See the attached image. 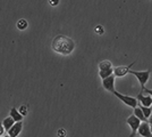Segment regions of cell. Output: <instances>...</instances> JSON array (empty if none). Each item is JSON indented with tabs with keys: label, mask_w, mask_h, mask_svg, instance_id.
I'll return each mask as SVG.
<instances>
[{
	"label": "cell",
	"mask_w": 152,
	"mask_h": 137,
	"mask_svg": "<svg viewBox=\"0 0 152 137\" xmlns=\"http://www.w3.org/2000/svg\"><path fill=\"white\" fill-rule=\"evenodd\" d=\"M111 69H114V67H113V63L110 61L104 59L99 63V71H106V70H111Z\"/></svg>",
	"instance_id": "12"
},
{
	"label": "cell",
	"mask_w": 152,
	"mask_h": 137,
	"mask_svg": "<svg viewBox=\"0 0 152 137\" xmlns=\"http://www.w3.org/2000/svg\"><path fill=\"white\" fill-rule=\"evenodd\" d=\"M9 116L13 118L14 120H15V122H18V121H23V116L20 114V112L15 107L13 106L12 109H10V112H9Z\"/></svg>",
	"instance_id": "10"
},
{
	"label": "cell",
	"mask_w": 152,
	"mask_h": 137,
	"mask_svg": "<svg viewBox=\"0 0 152 137\" xmlns=\"http://www.w3.org/2000/svg\"><path fill=\"white\" fill-rule=\"evenodd\" d=\"M22 129H23V122H22V121L15 122L13 127L8 131V135L10 137H17L19 134L22 133Z\"/></svg>",
	"instance_id": "8"
},
{
	"label": "cell",
	"mask_w": 152,
	"mask_h": 137,
	"mask_svg": "<svg viewBox=\"0 0 152 137\" xmlns=\"http://www.w3.org/2000/svg\"><path fill=\"white\" fill-rule=\"evenodd\" d=\"M49 4H50L52 7H56L59 4V0H49Z\"/></svg>",
	"instance_id": "19"
},
{
	"label": "cell",
	"mask_w": 152,
	"mask_h": 137,
	"mask_svg": "<svg viewBox=\"0 0 152 137\" xmlns=\"http://www.w3.org/2000/svg\"><path fill=\"white\" fill-rule=\"evenodd\" d=\"M140 107H141L142 112L144 113V116H145L146 119H149V118L151 117V113H152V109H151V107H148V106H143V105H141Z\"/></svg>",
	"instance_id": "15"
},
{
	"label": "cell",
	"mask_w": 152,
	"mask_h": 137,
	"mask_svg": "<svg viewBox=\"0 0 152 137\" xmlns=\"http://www.w3.org/2000/svg\"><path fill=\"white\" fill-rule=\"evenodd\" d=\"M16 26H17V29H18L19 31H24V30H26V29H27L28 23H27V21H26L25 19H20V20L17 21Z\"/></svg>",
	"instance_id": "14"
},
{
	"label": "cell",
	"mask_w": 152,
	"mask_h": 137,
	"mask_svg": "<svg viewBox=\"0 0 152 137\" xmlns=\"http://www.w3.org/2000/svg\"><path fill=\"white\" fill-rule=\"evenodd\" d=\"M51 47L56 53L64 55V56H67V55H70L73 50L75 49V41L67 36L58 34L52 40Z\"/></svg>",
	"instance_id": "1"
},
{
	"label": "cell",
	"mask_w": 152,
	"mask_h": 137,
	"mask_svg": "<svg viewBox=\"0 0 152 137\" xmlns=\"http://www.w3.org/2000/svg\"><path fill=\"white\" fill-rule=\"evenodd\" d=\"M114 95L118 98V99H121L124 104L128 105V106H131V107H133V109H135L137 105H140L139 101H137V98L136 97H133V96H127V95H123V94H121L119 91H117V90H115Z\"/></svg>",
	"instance_id": "3"
},
{
	"label": "cell",
	"mask_w": 152,
	"mask_h": 137,
	"mask_svg": "<svg viewBox=\"0 0 152 137\" xmlns=\"http://www.w3.org/2000/svg\"><path fill=\"white\" fill-rule=\"evenodd\" d=\"M4 134H5V127H4V124H0V137L5 136Z\"/></svg>",
	"instance_id": "20"
},
{
	"label": "cell",
	"mask_w": 152,
	"mask_h": 137,
	"mask_svg": "<svg viewBox=\"0 0 152 137\" xmlns=\"http://www.w3.org/2000/svg\"><path fill=\"white\" fill-rule=\"evenodd\" d=\"M141 122H142V121H141L134 113L131 114V116L126 119V124H128V126L131 127V129H132L131 137H135V135L137 134V130H139V127H140V124H141Z\"/></svg>",
	"instance_id": "4"
},
{
	"label": "cell",
	"mask_w": 152,
	"mask_h": 137,
	"mask_svg": "<svg viewBox=\"0 0 152 137\" xmlns=\"http://www.w3.org/2000/svg\"><path fill=\"white\" fill-rule=\"evenodd\" d=\"M129 137H131V136H129Z\"/></svg>",
	"instance_id": "26"
},
{
	"label": "cell",
	"mask_w": 152,
	"mask_h": 137,
	"mask_svg": "<svg viewBox=\"0 0 152 137\" xmlns=\"http://www.w3.org/2000/svg\"><path fill=\"white\" fill-rule=\"evenodd\" d=\"M27 110H28V107H27V105L24 104V105H20V107H19L18 111L20 112V114L23 116V117H25L26 114H27Z\"/></svg>",
	"instance_id": "16"
},
{
	"label": "cell",
	"mask_w": 152,
	"mask_h": 137,
	"mask_svg": "<svg viewBox=\"0 0 152 137\" xmlns=\"http://www.w3.org/2000/svg\"><path fill=\"white\" fill-rule=\"evenodd\" d=\"M2 137H10L9 135H5V136H2Z\"/></svg>",
	"instance_id": "23"
},
{
	"label": "cell",
	"mask_w": 152,
	"mask_h": 137,
	"mask_svg": "<svg viewBox=\"0 0 152 137\" xmlns=\"http://www.w3.org/2000/svg\"><path fill=\"white\" fill-rule=\"evenodd\" d=\"M144 93H146V94H148V95H150V96H152V89H148V88H145V89H144Z\"/></svg>",
	"instance_id": "21"
},
{
	"label": "cell",
	"mask_w": 152,
	"mask_h": 137,
	"mask_svg": "<svg viewBox=\"0 0 152 137\" xmlns=\"http://www.w3.org/2000/svg\"><path fill=\"white\" fill-rule=\"evenodd\" d=\"M151 109H152V106H151Z\"/></svg>",
	"instance_id": "25"
},
{
	"label": "cell",
	"mask_w": 152,
	"mask_h": 137,
	"mask_svg": "<svg viewBox=\"0 0 152 137\" xmlns=\"http://www.w3.org/2000/svg\"><path fill=\"white\" fill-rule=\"evenodd\" d=\"M115 74H111L110 77H108V78H104L102 79V86H103V88L106 89V90L110 91V93H115Z\"/></svg>",
	"instance_id": "5"
},
{
	"label": "cell",
	"mask_w": 152,
	"mask_h": 137,
	"mask_svg": "<svg viewBox=\"0 0 152 137\" xmlns=\"http://www.w3.org/2000/svg\"><path fill=\"white\" fill-rule=\"evenodd\" d=\"M134 114L139 118L142 122H146V121H148V119L145 118L144 113L142 112V110H141V107H140V106H136V107L134 109Z\"/></svg>",
	"instance_id": "13"
},
{
	"label": "cell",
	"mask_w": 152,
	"mask_h": 137,
	"mask_svg": "<svg viewBox=\"0 0 152 137\" xmlns=\"http://www.w3.org/2000/svg\"><path fill=\"white\" fill-rule=\"evenodd\" d=\"M148 122L150 124V126H152V116L150 118H149V120H148Z\"/></svg>",
	"instance_id": "22"
},
{
	"label": "cell",
	"mask_w": 152,
	"mask_h": 137,
	"mask_svg": "<svg viewBox=\"0 0 152 137\" xmlns=\"http://www.w3.org/2000/svg\"><path fill=\"white\" fill-rule=\"evenodd\" d=\"M1 124H4V127H5V130L8 133V131H9V129H10V128H12V127L14 126V124H15V120H14L13 118L9 116V117L5 118V119L2 120V122H1Z\"/></svg>",
	"instance_id": "11"
},
{
	"label": "cell",
	"mask_w": 152,
	"mask_h": 137,
	"mask_svg": "<svg viewBox=\"0 0 152 137\" xmlns=\"http://www.w3.org/2000/svg\"><path fill=\"white\" fill-rule=\"evenodd\" d=\"M94 32L96 33V34H103L104 33V29H103V26L102 25H96L94 27Z\"/></svg>",
	"instance_id": "17"
},
{
	"label": "cell",
	"mask_w": 152,
	"mask_h": 137,
	"mask_svg": "<svg viewBox=\"0 0 152 137\" xmlns=\"http://www.w3.org/2000/svg\"><path fill=\"white\" fill-rule=\"evenodd\" d=\"M136 62H133V63H131L129 65H121V66H117V67H115L114 69V74L115 77H124V76H126L127 73H129L131 71V67H133V65L135 64Z\"/></svg>",
	"instance_id": "6"
},
{
	"label": "cell",
	"mask_w": 152,
	"mask_h": 137,
	"mask_svg": "<svg viewBox=\"0 0 152 137\" xmlns=\"http://www.w3.org/2000/svg\"><path fill=\"white\" fill-rule=\"evenodd\" d=\"M137 133L140 134L141 137H152L151 126H150V124L148 121L146 122H142V124H140Z\"/></svg>",
	"instance_id": "7"
},
{
	"label": "cell",
	"mask_w": 152,
	"mask_h": 137,
	"mask_svg": "<svg viewBox=\"0 0 152 137\" xmlns=\"http://www.w3.org/2000/svg\"><path fill=\"white\" fill-rule=\"evenodd\" d=\"M57 134L59 137H66V135H67V130L64 129V128H59L57 131Z\"/></svg>",
	"instance_id": "18"
},
{
	"label": "cell",
	"mask_w": 152,
	"mask_h": 137,
	"mask_svg": "<svg viewBox=\"0 0 152 137\" xmlns=\"http://www.w3.org/2000/svg\"><path fill=\"white\" fill-rule=\"evenodd\" d=\"M131 74H133L135 78L137 79V81L140 82L141 85V89L143 91L145 89V85L146 82L149 81V78H150V74H151V70H145V71H134V70H131L129 71Z\"/></svg>",
	"instance_id": "2"
},
{
	"label": "cell",
	"mask_w": 152,
	"mask_h": 137,
	"mask_svg": "<svg viewBox=\"0 0 152 137\" xmlns=\"http://www.w3.org/2000/svg\"><path fill=\"white\" fill-rule=\"evenodd\" d=\"M151 133H152V126H151Z\"/></svg>",
	"instance_id": "24"
},
{
	"label": "cell",
	"mask_w": 152,
	"mask_h": 137,
	"mask_svg": "<svg viewBox=\"0 0 152 137\" xmlns=\"http://www.w3.org/2000/svg\"><path fill=\"white\" fill-rule=\"evenodd\" d=\"M137 98V101H139L141 104L143 105V106H148V107H151L152 106V96H145L144 94H143V91H141L139 95L136 96Z\"/></svg>",
	"instance_id": "9"
}]
</instances>
